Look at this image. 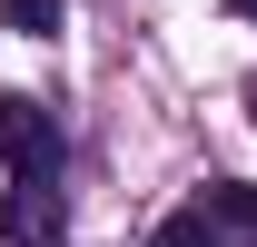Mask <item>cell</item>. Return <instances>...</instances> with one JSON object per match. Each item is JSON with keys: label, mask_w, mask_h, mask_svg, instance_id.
Here are the masks:
<instances>
[{"label": "cell", "mask_w": 257, "mask_h": 247, "mask_svg": "<svg viewBox=\"0 0 257 247\" xmlns=\"http://www.w3.org/2000/svg\"><path fill=\"white\" fill-rule=\"evenodd\" d=\"M0 168H10V178H60L69 168V139H60V109H50V99L0 89Z\"/></svg>", "instance_id": "1"}, {"label": "cell", "mask_w": 257, "mask_h": 247, "mask_svg": "<svg viewBox=\"0 0 257 247\" xmlns=\"http://www.w3.org/2000/svg\"><path fill=\"white\" fill-rule=\"evenodd\" d=\"M69 208H60V178H10L0 188V237L10 247H60Z\"/></svg>", "instance_id": "2"}, {"label": "cell", "mask_w": 257, "mask_h": 247, "mask_svg": "<svg viewBox=\"0 0 257 247\" xmlns=\"http://www.w3.org/2000/svg\"><path fill=\"white\" fill-rule=\"evenodd\" d=\"M198 217H208V247H257V188L247 178L198 188Z\"/></svg>", "instance_id": "3"}, {"label": "cell", "mask_w": 257, "mask_h": 247, "mask_svg": "<svg viewBox=\"0 0 257 247\" xmlns=\"http://www.w3.org/2000/svg\"><path fill=\"white\" fill-rule=\"evenodd\" d=\"M60 10H69V0H0V20H10L20 40H50V30H60Z\"/></svg>", "instance_id": "4"}, {"label": "cell", "mask_w": 257, "mask_h": 247, "mask_svg": "<svg viewBox=\"0 0 257 247\" xmlns=\"http://www.w3.org/2000/svg\"><path fill=\"white\" fill-rule=\"evenodd\" d=\"M149 247H208V217H198V198H188V208H168L159 227H149Z\"/></svg>", "instance_id": "5"}, {"label": "cell", "mask_w": 257, "mask_h": 247, "mask_svg": "<svg viewBox=\"0 0 257 247\" xmlns=\"http://www.w3.org/2000/svg\"><path fill=\"white\" fill-rule=\"evenodd\" d=\"M227 10H237V20H257V0H227Z\"/></svg>", "instance_id": "6"}, {"label": "cell", "mask_w": 257, "mask_h": 247, "mask_svg": "<svg viewBox=\"0 0 257 247\" xmlns=\"http://www.w3.org/2000/svg\"><path fill=\"white\" fill-rule=\"evenodd\" d=\"M247 119H257V79H247Z\"/></svg>", "instance_id": "7"}]
</instances>
